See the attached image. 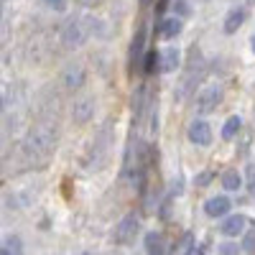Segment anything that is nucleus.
Returning <instances> with one entry per match:
<instances>
[{
    "mask_svg": "<svg viewBox=\"0 0 255 255\" xmlns=\"http://www.w3.org/2000/svg\"><path fill=\"white\" fill-rule=\"evenodd\" d=\"M82 3H87V5H90V3H97V0H82Z\"/></svg>",
    "mask_w": 255,
    "mask_h": 255,
    "instance_id": "obj_31",
    "label": "nucleus"
},
{
    "mask_svg": "<svg viewBox=\"0 0 255 255\" xmlns=\"http://www.w3.org/2000/svg\"><path fill=\"white\" fill-rule=\"evenodd\" d=\"M82 255H90V253H82Z\"/></svg>",
    "mask_w": 255,
    "mask_h": 255,
    "instance_id": "obj_32",
    "label": "nucleus"
},
{
    "mask_svg": "<svg viewBox=\"0 0 255 255\" xmlns=\"http://www.w3.org/2000/svg\"><path fill=\"white\" fill-rule=\"evenodd\" d=\"M8 250H13L10 255H23V248H20V240L18 238H10L8 240Z\"/></svg>",
    "mask_w": 255,
    "mask_h": 255,
    "instance_id": "obj_26",
    "label": "nucleus"
},
{
    "mask_svg": "<svg viewBox=\"0 0 255 255\" xmlns=\"http://www.w3.org/2000/svg\"><path fill=\"white\" fill-rule=\"evenodd\" d=\"M245 18H248V13H245V8H232L227 15H225V23H222V31L225 33H235L243 23H245Z\"/></svg>",
    "mask_w": 255,
    "mask_h": 255,
    "instance_id": "obj_15",
    "label": "nucleus"
},
{
    "mask_svg": "<svg viewBox=\"0 0 255 255\" xmlns=\"http://www.w3.org/2000/svg\"><path fill=\"white\" fill-rule=\"evenodd\" d=\"M181 31H184V20H181L179 15H168V18L161 20V36H163V38H174V36H179Z\"/></svg>",
    "mask_w": 255,
    "mask_h": 255,
    "instance_id": "obj_16",
    "label": "nucleus"
},
{
    "mask_svg": "<svg viewBox=\"0 0 255 255\" xmlns=\"http://www.w3.org/2000/svg\"><path fill=\"white\" fill-rule=\"evenodd\" d=\"M240 125H243V120H240L238 115H230V118L225 120V125H222V138H225V140H232V138L240 133Z\"/></svg>",
    "mask_w": 255,
    "mask_h": 255,
    "instance_id": "obj_18",
    "label": "nucleus"
},
{
    "mask_svg": "<svg viewBox=\"0 0 255 255\" xmlns=\"http://www.w3.org/2000/svg\"><path fill=\"white\" fill-rule=\"evenodd\" d=\"M186 135H189V140L194 143V145H202V148H204V145L212 143V128H209L207 120L197 118V120H191V123H189Z\"/></svg>",
    "mask_w": 255,
    "mask_h": 255,
    "instance_id": "obj_8",
    "label": "nucleus"
},
{
    "mask_svg": "<svg viewBox=\"0 0 255 255\" xmlns=\"http://www.w3.org/2000/svg\"><path fill=\"white\" fill-rule=\"evenodd\" d=\"M113 133H115V125L108 120L100 130H97V138L92 140L90 151H87V158H84V166L92 168V171H97V168L105 166V161H108V153H110V143H113Z\"/></svg>",
    "mask_w": 255,
    "mask_h": 255,
    "instance_id": "obj_2",
    "label": "nucleus"
},
{
    "mask_svg": "<svg viewBox=\"0 0 255 255\" xmlns=\"http://www.w3.org/2000/svg\"><path fill=\"white\" fill-rule=\"evenodd\" d=\"M245 184H248L250 197L255 199V163H250V166H248V181H245Z\"/></svg>",
    "mask_w": 255,
    "mask_h": 255,
    "instance_id": "obj_25",
    "label": "nucleus"
},
{
    "mask_svg": "<svg viewBox=\"0 0 255 255\" xmlns=\"http://www.w3.org/2000/svg\"><path fill=\"white\" fill-rule=\"evenodd\" d=\"M220 181H222V186H225L227 191H238V189L243 186V176L235 171V168H227V171L222 174V179H220Z\"/></svg>",
    "mask_w": 255,
    "mask_h": 255,
    "instance_id": "obj_17",
    "label": "nucleus"
},
{
    "mask_svg": "<svg viewBox=\"0 0 255 255\" xmlns=\"http://www.w3.org/2000/svg\"><path fill=\"white\" fill-rule=\"evenodd\" d=\"M204 72H207L204 59H202L199 54L191 51V61H189V67H186V72H184V77H181V82H179V87H176V100H179V102H184L186 97L194 95V87L204 79Z\"/></svg>",
    "mask_w": 255,
    "mask_h": 255,
    "instance_id": "obj_3",
    "label": "nucleus"
},
{
    "mask_svg": "<svg viewBox=\"0 0 255 255\" xmlns=\"http://www.w3.org/2000/svg\"><path fill=\"white\" fill-rule=\"evenodd\" d=\"M245 227H248V217L245 215H230L220 225V232H222V235H227V238H238V235H243V232H245Z\"/></svg>",
    "mask_w": 255,
    "mask_h": 255,
    "instance_id": "obj_12",
    "label": "nucleus"
},
{
    "mask_svg": "<svg viewBox=\"0 0 255 255\" xmlns=\"http://www.w3.org/2000/svg\"><path fill=\"white\" fill-rule=\"evenodd\" d=\"M245 253H250V255H255V227L253 230H248V235H245V240H243V245H240Z\"/></svg>",
    "mask_w": 255,
    "mask_h": 255,
    "instance_id": "obj_22",
    "label": "nucleus"
},
{
    "mask_svg": "<svg viewBox=\"0 0 255 255\" xmlns=\"http://www.w3.org/2000/svg\"><path fill=\"white\" fill-rule=\"evenodd\" d=\"M56 128L51 123H38L33 125L26 140H23V156L26 158H33V161H44L46 156L54 153V148H56Z\"/></svg>",
    "mask_w": 255,
    "mask_h": 255,
    "instance_id": "obj_1",
    "label": "nucleus"
},
{
    "mask_svg": "<svg viewBox=\"0 0 255 255\" xmlns=\"http://www.w3.org/2000/svg\"><path fill=\"white\" fill-rule=\"evenodd\" d=\"M181 67V49L179 46H166L163 51H158V69L163 74H171Z\"/></svg>",
    "mask_w": 255,
    "mask_h": 255,
    "instance_id": "obj_9",
    "label": "nucleus"
},
{
    "mask_svg": "<svg viewBox=\"0 0 255 255\" xmlns=\"http://www.w3.org/2000/svg\"><path fill=\"white\" fill-rule=\"evenodd\" d=\"M90 38V31L84 26V18H69L67 23L61 26V41L67 49H79L84 46V41Z\"/></svg>",
    "mask_w": 255,
    "mask_h": 255,
    "instance_id": "obj_4",
    "label": "nucleus"
},
{
    "mask_svg": "<svg viewBox=\"0 0 255 255\" xmlns=\"http://www.w3.org/2000/svg\"><path fill=\"white\" fill-rule=\"evenodd\" d=\"M145 36H148V28H145V23H140V28H138L135 36H133V44H130V67H133V69H138L140 64H143Z\"/></svg>",
    "mask_w": 255,
    "mask_h": 255,
    "instance_id": "obj_10",
    "label": "nucleus"
},
{
    "mask_svg": "<svg viewBox=\"0 0 255 255\" xmlns=\"http://www.w3.org/2000/svg\"><path fill=\"white\" fill-rule=\"evenodd\" d=\"M84 82H87V69H84L79 61H72V64H67V67L61 69V84H64L67 90L74 92V90L82 87Z\"/></svg>",
    "mask_w": 255,
    "mask_h": 255,
    "instance_id": "obj_7",
    "label": "nucleus"
},
{
    "mask_svg": "<svg viewBox=\"0 0 255 255\" xmlns=\"http://www.w3.org/2000/svg\"><path fill=\"white\" fill-rule=\"evenodd\" d=\"M250 49H253V54H255V36L250 38Z\"/></svg>",
    "mask_w": 255,
    "mask_h": 255,
    "instance_id": "obj_29",
    "label": "nucleus"
},
{
    "mask_svg": "<svg viewBox=\"0 0 255 255\" xmlns=\"http://www.w3.org/2000/svg\"><path fill=\"white\" fill-rule=\"evenodd\" d=\"M217 253H220V255H240L243 248H240L238 243L227 240V243H220V245H217Z\"/></svg>",
    "mask_w": 255,
    "mask_h": 255,
    "instance_id": "obj_20",
    "label": "nucleus"
},
{
    "mask_svg": "<svg viewBox=\"0 0 255 255\" xmlns=\"http://www.w3.org/2000/svg\"><path fill=\"white\" fill-rule=\"evenodd\" d=\"M0 255H10V250H5V248H0Z\"/></svg>",
    "mask_w": 255,
    "mask_h": 255,
    "instance_id": "obj_30",
    "label": "nucleus"
},
{
    "mask_svg": "<svg viewBox=\"0 0 255 255\" xmlns=\"http://www.w3.org/2000/svg\"><path fill=\"white\" fill-rule=\"evenodd\" d=\"M230 207H232V202L227 197H212V199L204 202V212H207L209 217H227L230 215Z\"/></svg>",
    "mask_w": 255,
    "mask_h": 255,
    "instance_id": "obj_13",
    "label": "nucleus"
},
{
    "mask_svg": "<svg viewBox=\"0 0 255 255\" xmlns=\"http://www.w3.org/2000/svg\"><path fill=\"white\" fill-rule=\"evenodd\" d=\"M174 15H179V18H186L191 10H189V3H186V0H174Z\"/></svg>",
    "mask_w": 255,
    "mask_h": 255,
    "instance_id": "obj_24",
    "label": "nucleus"
},
{
    "mask_svg": "<svg viewBox=\"0 0 255 255\" xmlns=\"http://www.w3.org/2000/svg\"><path fill=\"white\" fill-rule=\"evenodd\" d=\"M184 255H204V248H202V245H197V248L191 245V248H189V250H186Z\"/></svg>",
    "mask_w": 255,
    "mask_h": 255,
    "instance_id": "obj_28",
    "label": "nucleus"
},
{
    "mask_svg": "<svg viewBox=\"0 0 255 255\" xmlns=\"http://www.w3.org/2000/svg\"><path fill=\"white\" fill-rule=\"evenodd\" d=\"M220 102H222V87L220 84H207L197 95V110H199V115H209L217 110Z\"/></svg>",
    "mask_w": 255,
    "mask_h": 255,
    "instance_id": "obj_5",
    "label": "nucleus"
},
{
    "mask_svg": "<svg viewBox=\"0 0 255 255\" xmlns=\"http://www.w3.org/2000/svg\"><path fill=\"white\" fill-rule=\"evenodd\" d=\"M138 230H140L138 217H135V215H125V217L118 222V227H115V232H113V238H115L118 245H130V243L135 240V235H138Z\"/></svg>",
    "mask_w": 255,
    "mask_h": 255,
    "instance_id": "obj_6",
    "label": "nucleus"
},
{
    "mask_svg": "<svg viewBox=\"0 0 255 255\" xmlns=\"http://www.w3.org/2000/svg\"><path fill=\"white\" fill-rule=\"evenodd\" d=\"M41 5L54 10V13H64V10L69 8V0H41Z\"/></svg>",
    "mask_w": 255,
    "mask_h": 255,
    "instance_id": "obj_21",
    "label": "nucleus"
},
{
    "mask_svg": "<svg viewBox=\"0 0 255 255\" xmlns=\"http://www.w3.org/2000/svg\"><path fill=\"white\" fill-rule=\"evenodd\" d=\"M143 245H145V253H148V255H163V253H166V240H163L161 232H156V230L145 232Z\"/></svg>",
    "mask_w": 255,
    "mask_h": 255,
    "instance_id": "obj_14",
    "label": "nucleus"
},
{
    "mask_svg": "<svg viewBox=\"0 0 255 255\" xmlns=\"http://www.w3.org/2000/svg\"><path fill=\"white\" fill-rule=\"evenodd\" d=\"M143 59H145V64H143V69H145V72H153V69H158V51L145 54Z\"/></svg>",
    "mask_w": 255,
    "mask_h": 255,
    "instance_id": "obj_23",
    "label": "nucleus"
},
{
    "mask_svg": "<svg viewBox=\"0 0 255 255\" xmlns=\"http://www.w3.org/2000/svg\"><path fill=\"white\" fill-rule=\"evenodd\" d=\"M191 245H194V232H184L181 240H179V245L174 248V253H176V255H184Z\"/></svg>",
    "mask_w": 255,
    "mask_h": 255,
    "instance_id": "obj_19",
    "label": "nucleus"
},
{
    "mask_svg": "<svg viewBox=\"0 0 255 255\" xmlns=\"http://www.w3.org/2000/svg\"><path fill=\"white\" fill-rule=\"evenodd\" d=\"M212 179H215V176H212L209 171H202V174L194 179V184H197V186H209V181H212Z\"/></svg>",
    "mask_w": 255,
    "mask_h": 255,
    "instance_id": "obj_27",
    "label": "nucleus"
},
{
    "mask_svg": "<svg viewBox=\"0 0 255 255\" xmlns=\"http://www.w3.org/2000/svg\"><path fill=\"white\" fill-rule=\"evenodd\" d=\"M92 115H95V100H92V97H79V100L72 105V118H74V123L84 125V123L92 120Z\"/></svg>",
    "mask_w": 255,
    "mask_h": 255,
    "instance_id": "obj_11",
    "label": "nucleus"
}]
</instances>
